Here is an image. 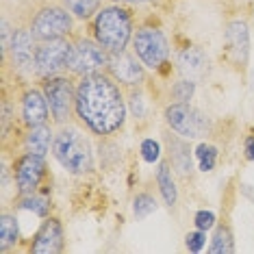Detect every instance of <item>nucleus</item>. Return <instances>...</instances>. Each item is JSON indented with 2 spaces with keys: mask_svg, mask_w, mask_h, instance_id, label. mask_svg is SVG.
I'll use <instances>...</instances> for the list:
<instances>
[{
  "mask_svg": "<svg viewBox=\"0 0 254 254\" xmlns=\"http://www.w3.org/2000/svg\"><path fill=\"white\" fill-rule=\"evenodd\" d=\"M132 211H135L137 219H143L152 211H157V202H154V198L150 193H137L135 202H132Z\"/></svg>",
  "mask_w": 254,
  "mask_h": 254,
  "instance_id": "24",
  "label": "nucleus"
},
{
  "mask_svg": "<svg viewBox=\"0 0 254 254\" xmlns=\"http://www.w3.org/2000/svg\"><path fill=\"white\" fill-rule=\"evenodd\" d=\"M33 254H57L63 250V226L57 217H48L33 237V244L28 248Z\"/></svg>",
  "mask_w": 254,
  "mask_h": 254,
  "instance_id": "14",
  "label": "nucleus"
},
{
  "mask_svg": "<svg viewBox=\"0 0 254 254\" xmlns=\"http://www.w3.org/2000/svg\"><path fill=\"white\" fill-rule=\"evenodd\" d=\"M193 222H195V228H200L206 233V230H211L215 226V215H213L211 211H198L193 217Z\"/></svg>",
  "mask_w": 254,
  "mask_h": 254,
  "instance_id": "30",
  "label": "nucleus"
},
{
  "mask_svg": "<svg viewBox=\"0 0 254 254\" xmlns=\"http://www.w3.org/2000/svg\"><path fill=\"white\" fill-rule=\"evenodd\" d=\"M53 157L70 174H87L94 170V152L87 137L76 126L63 124L53 141Z\"/></svg>",
  "mask_w": 254,
  "mask_h": 254,
  "instance_id": "3",
  "label": "nucleus"
},
{
  "mask_svg": "<svg viewBox=\"0 0 254 254\" xmlns=\"http://www.w3.org/2000/svg\"><path fill=\"white\" fill-rule=\"evenodd\" d=\"M204 244H206V235H204V230H200V228L185 237V246H187L189 252H200L202 248H204Z\"/></svg>",
  "mask_w": 254,
  "mask_h": 254,
  "instance_id": "28",
  "label": "nucleus"
},
{
  "mask_svg": "<svg viewBox=\"0 0 254 254\" xmlns=\"http://www.w3.org/2000/svg\"><path fill=\"white\" fill-rule=\"evenodd\" d=\"M31 33L35 35L37 42L46 39H57V37H67L74 28L72 13L65 7L59 4H44L37 9V13L31 20Z\"/></svg>",
  "mask_w": 254,
  "mask_h": 254,
  "instance_id": "6",
  "label": "nucleus"
},
{
  "mask_svg": "<svg viewBox=\"0 0 254 254\" xmlns=\"http://www.w3.org/2000/svg\"><path fill=\"white\" fill-rule=\"evenodd\" d=\"M74 113L94 135L109 137L118 132L126 122V100L120 83L109 72L80 76Z\"/></svg>",
  "mask_w": 254,
  "mask_h": 254,
  "instance_id": "1",
  "label": "nucleus"
},
{
  "mask_svg": "<svg viewBox=\"0 0 254 254\" xmlns=\"http://www.w3.org/2000/svg\"><path fill=\"white\" fill-rule=\"evenodd\" d=\"M139 150H141V159L146 161V163H157L161 159V146H159V141H154V139H143Z\"/></svg>",
  "mask_w": 254,
  "mask_h": 254,
  "instance_id": "27",
  "label": "nucleus"
},
{
  "mask_svg": "<svg viewBox=\"0 0 254 254\" xmlns=\"http://www.w3.org/2000/svg\"><path fill=\"white\" fill-rule=\"evenodd\" d=\"M53 141H55V135H53V128L50 126H33L28 128L26 137H24V146H26V152H33L37 157H46L48 150L53 148Z\"/></svg>",
  "mask_w": 254,
  "mask_h": 254,
  "instance_id": "18",
  "label": "nucleus"
},
{
  "mask_svg": "<svg viewBox=\"0 0 254 254\" xmlns=\"http://www.w3.org/2000/svg\"><path fill=\"white\" fill-rule=\"evenodd\" d=\"M74 44L65 37L46 39L37 44V76L48 78L59 74L61 70H67V63L72 57Z\"/></svg>",
  "mask_w": 254,
  "mask_h": 254,
  "instance_id": "9",
  "label": "nucleus"
},
{
  "mask_svg": "<svg viewBox=\"0 0 254 254\" xmlns=\"http://www.w3.org/2000/svg\"><path fill=\"white\" fill-rule=\"evenodd\" d=\"M157 183H159V189H161V195H163L165 204H167V206H174V204H176V198H178V191H176L174 178H172L170 163H161V165H159Z\"/></svg>",
  "mask_w": 254,
  "mask_h": 254,
  "instance_id": "20",
  "label": "nucleus"
},
{
  "mask_svg": "<svg viewBox=\"0 0 254 254\" xmlns=\"http://www.w3.org/2000/svg\"><path fill=\"white\" fill-rule=\"evenodd\" d=\"M226 48L230 53V59L235 61V65L244 67L248 63V57H250V31H248V24L244 20H233L226 26Z\"/></svg>",
  "mask_w": 254,
  "mask_h": 254,
  "instance_id": "13",
  "label": "nucleus"
},
{
  "mask_svg": "<svg viewBox=\"0 0 254 254\" xmlns=\"http://www.w3.org/2000/svg\"><path fill=\"white\" fill-rule=\"evenodd\" d=\"M48 115H50V107L44 91L26 89L24 96H22V122L28 128H33V126H42L48 122Z\"/></svg>",
  "mask_w": 254,
  "mask_h": 254,
  "instance_id": "15",
  "label": "nucleus"
},
{
  "mask_svg": "<svg viewBox=\"0 0 254 254\" xmlns=\"http://www.w3.org/2000/svg\"><path fill=\"white\" fill-rule=\"evenodd\" d=\"M109 59H111V53L107 48H102L96 39L80 37L74 42L67 70L74 76H87V74H96L105 70L109 65Z\"/></svg>",
  "mask_w": 254,
  "mask_h": 254,
  "instance_id": "8",
  "label": "nucleus"
},
{
  "mask_svg": "<svg viewBox=\"0 0 254 254\" xmlns=\"http://www.w3.org/2000/svg\"><path fill=\"white\" fill-rule=\"evenodd\" d=\"M132 13L122 4L102 7L94 18V39L111 55L122 53L132 39Z\"/></svg>",
  "mask_w": 254,
  "mask_h": 254,
  "instance_id": "2",
  "label": "nucleus"
},
{
  "mask_svg": "<svg viewBox=\"0 0 254 254\" xmlns=\"http://www.w3.org/2000/svg\"><path fill=\"white\" fill-rule=\"evenodd\" d=\"M20 206L22 209H28V211H35L37 215H46L50 209V204H48V200L46 198H39L37 191L35 193H28V195H22V200H20Z\"/></svg>",
  "mask_w": 254,
  "mask_h": 254,
  "instance_id": "26",
  "label": "nucleus"
},
{
  "mask_svg": "<svg viewBox=\"0 0 254 254\" xmlns=\"http://www.w3.org/2000/svg\"><path fill=\"white\" fill-rule=\"evenodd\" d=\"M193 91H195V83L191 78H183L174 83L172 87V100L174 102H189L193 98Z\"/></svg>",
  "mask_w": 254,
  "mask_h": 254,
  "instance_id": "25",
  "label": "nucleus"
},
{
  "mask_svg": "<svg viewBox=\"0 0 254 254\" xmlns=\"http://www.w3.org/2000/svg\"><path fill=\"white\" fill-rule=\"evenodd\" d=\"M20 241V228H18V219L11 213H2L0 215V248L9 250L11 246H15Z\"/></svg>",
  "mask_w": 254,
  "mask_h": 254,
  "instance_id": "19",
  "label": "nucleus"
},
{
  "mask_svg": "<svg viewBox=\"0 0 254 254\" xmlns=\"http://www.w3.org/2000/svg\"><path fill=\"white\" fill-rule=\"evenodd\" d=\"M178 70H181L187 78H200L206 70V55L204 50L198 48V46H191V48H185L181 55H178Z\"/></svg>",
  "mask_w": 254,
  "mask_h": 254,
  "instance_id": "17",
  "label": "nucleus"
},
{
  "mask_svg": "<svg viewBox=\"0 0 254 254\" xmlns=\"http://www.w3.org/2000/svg\"><path fill=\"white\" fill-rule=\"evenodd\" d=\"M165 122L176 135L185 139H202L211 132L209 118L189 102H172L165 109Z\"/></svg>",
  "mask_w": 254,
  "mask_h": 254,
  "instance_id": "4",
  "label": "nucleus"
},
{
  "mask_svg": "<svg viewBox=\"0 0 254 254\" xmlns=\"http://www.w3.org/2000/svg\"><path fill=\"white\" fill-rule=\"evenodd\" d=\"M42 91L48 100V107H50V115L57 124H65L70 122L72 113H74V107H76V87H74L72 78L70 76H48L44 78L42 83Z\"/></svg>",
  "mask_w": 254,
  "mask_h": 254,
  "instance_id": "5",
  "label": "nucleus"
},
{
  "mask_svg": "<svg viewBox=\"0 0 254 254\" xmlns=\"http://www.w3.org/2000/svg\"><path fill=\"white\" fill-rule=\"evenodd\" d=\"M132 53L150 70H161V65H165L170 57V44L163 31L154 26H141L132 35Z\"/></svg>",
  "mask_w": 254,
  "mask_h": 254,
  "instance_id": "7",
  "label": "nucleus"
},
{
  "mask_svg": "<svg viewBox=\"0 0 254 254\" xmlns=\"http://www.w3.org/2000/svg\"><path fill=\"white\" fill-rule=\"evenodd\" d=\"M128 105H130L132 118H135V120H141V118H143V113H146V109H143V96H141V91L137 89V87H132V91H130V100H128Z\"/></svg>",
  "mask_w": 254,
  "mask_h": 254,
  "instance_id": "29",
  "label": "nucleus"
},
{
  "mask_svg": "<svg viewBox=\"0 0 254 254\" xmlns=\"http://www.w3.org/2000/svg\"><path fill=\"white\" fill-rule=\"evenodd\" d=\"M113 2H118V4H146L150 0H113Z\"/></svg>",
  "mask_w": 254,
  "mask_h": 254,
  "instance_id": "32",
  "label": "nucleus"
},
{
  "mask_svg": "<svg viewBox=\"0 0 254 254\" xmlns=\"http://www.w3.org/2000/svg\"><path fill=\"white\" fill-rule=\"evenodd\" d=\"M235 250V244H233V235H230V228L228 226H219L213 235V241H211V248L209 252L211 254H228Z\"/></svg>",
  "mask_w": 254,
  "mask_h": 254,
  "instance_id": "22",
  "label": "nucleus"
},
{
  "mask_svg": "<svg viewBox=\"0 0 254 254\" xmlns=\"http://www.w3.org/2000/svg\"><path fill=\"white\" fill-rule=\"evenodd\" d=\"M44 174H46L44 157H37L33 152H24L13 165V178H15L18 193L20 195L35 193L37 187L42 185Z\"/></svg>",
  "mask_w": 254,
  "mask_h": 254,
  "instance_id": "12",
  "label": "nucleus"
},
{
  "mask_svg": "<svg viewBox=\"0 0 254 254\" xmlns=\"http://www.w3.org/2000/svg\"><path fill=\"white\" fill-rule=\"evenodd\" d=\"M244 148H246V157L250 159V161H254V135H248L246 137Z\"/></svg>",
  "mask_w": 254,
  "mask_h": 254,
  "instance_id": "31",
  "label": "nucleus"
},
{
  "mask_svg": "<svg viewBox=\"0 0 254 254\" xmlns=\"http://www.w3.org/2000/svg\"><path fill=\"white\" fill-rule=\"evenodd\" d=\"M107 72L118 80L122 87H139L141 83H146V65L137 59V55H130L122 50V53H115L109 59Z\"/></svg>",
  "mask_w": 254,
  "mask_h": 254,
  "instance_id": "11",
  "label": "nucleus"
},
{
  "mask_svg": "<svg viewBox=\"0 0 254 254\" xmlns=\"http://www.w3.org/2000/svg\"><path fill=\"white\" fill-rule=\"evenodd\" d=\"M102 0H61V4L65 7L74 18L78 20H91L96 18V13L100 11Z\"/></svg>",
  "mask_w": 254,
  "mask_h": 254,
  "instance_id": "21",
  "label": "nucleus"
},
{
  "mask_svg": "<svg viewBox=\"0 0 254 254\" xmlns=\"http://www.w3.org/2000/svg\"><path fill=\"white\" fill-rule=\"evenodd\" d=\"M165 141H167V148H170V163L183 176L191 174V150H189V143L185 141V137L165 135Z\"/></svg>",
  "mask_w": 254,
  "mask_h": 254,
  "instance_id": "16",
  "label": "nucleus"
},
{
  "mask_svg": "<svg viewBox=\"0 0 254 254\" xmlns=\"http://www.w3.org/2000/svg\"><path fill=\"white\" fill-rule=\"evenodd\" d=\"M11 61L22 74H37V39L31 28H18L11 35Z\"/></svg>",
  "mask_w": 254,
  "mask_h": 254,
  "instance_id": "10",
  "label": "nucleus"
},
{
  "mask_svg": "<svg viewBox=\"0 0 254 254\" xmlns=\"http://www.w3.org/2000/svg\"><path fill=\"white\" fill-rule=\"evenodd\" d=\"M195 159H198V165L202 172H211L217 163V148L211 146V143H200L195 148Z\"/></svg>",
  "mask_w": 254,
  "mask_h": 254,
  "instance_id": "23",
  "label": "nucleus"
}]
</instances>
